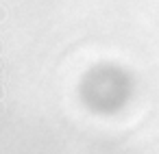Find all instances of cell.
Listing matches in <instances>:
<instances>
[{
	"instance_id": "1",
	"label": "cell",
	"mask_w": 159,
	"mask_h": 154,
	"mask_svg": "<svg viewBox=\"0 0 159 154\" xmlns=\"http://www.w3.org/2000/svg\"><path fill=\"white\" fill-rule=\"evenodd\" d=\"M2 15H5V13H2V9H0V18H2Z\"/></svg>"
}]
</instances>
